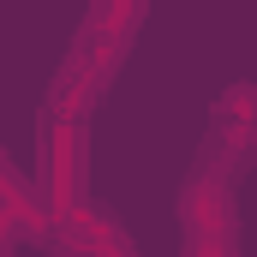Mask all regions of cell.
I'll return each mask as SVG.
<instances>
[{
	"mask_svg": "<svg viewBox=\"0 0 257 257\" xmlns=\"http://www.w3.org/2000/svg\"><path fill=\"white\" fill-rule=\"evenodd\" d=\"M78 192H84V126L48 114V126H42V197L54 215H72Z\"/></svg>",
	"mask_w": 257,
	"mask_h": 257,
	"instance_id": "cell-1",
	"label": "cell"
},
{
	"mask_svg": "<svg viewBox=\"0 0 257 257\" xmlns=\"http://www.w3.org/2000/svg\"><path fill=\"white\" fill-rule=\"evenodd\" d=\"M180 209H186V227H192V245H221L227 233H233V192H227V180L221 174H209V168H197L186 197H180Z\"/></svg>",
	"mask_w": 257,
	"mask_h": 257,
	"instance_id": "cell-2",
	"label": "cell"
},
{
	"mask_svg": "<svg viewBox=\"0 0 257 257\" xmlns=\"http://www.w3.org/2000/svg\"><path fill=\"white\" fill-rule=\"evenodd\" d=\"M144 6L150 0H90V24L84 30H96V36H108V42L126 48L132 30H138V18H144Z\"/></svg>",
	"mask_w": 257,
	"mask_h": 257,
	"instance_id": "cell-3",
	"label": "cell"
}]
</instances>
